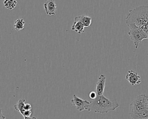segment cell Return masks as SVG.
I'll list each match as a JSON object with an SVG mask.
<instances>
[{"label":"cell","mask_w":148,"mask_h":119,"mask_svg":"<svg viewBox=\"0 0 148 119\" xmlns=\"http://www.w3.org/2000/svg\"><path fill=\"white\" fill-rule=\"evenodd\" d=\"M25 99H21L19 100L17 102V104L14 105V107L15 109L17 111L21 113L23 115L24 113L26 111L25 107Z\"/></svg>","instance_id":"7c38bea8"},{"label":"cell","mask_w":148,"mask_h":119,"mask_svg":"<svg viewBox=\"0 0 148 119\" xmlns=\"http://www.w3.org/2000/svg\"><path fill=\"white\" fill-rule=\"evenodd\" d=\"M130 30L128 33L131 40L134 42L135 48L137 49L139 43L142 41L148 39L147 34L141 28L138 27L133 24L127 25Z\"/></svg>","instance_id":"3957f363"},{"label":"cell","mask_w":148,"mask_h":119,"mask_svg":"<svg viewBox=\"0 0 148 119\" xmlns=\"http://www.w3.org/2000/svg\"><path fill=\"white\" fill-rule=\"evenodd\" d=\"M25 24V22L23 19H19L15 21L14 26L16 31H19L24 29Z\"/></svg>","instance_id":"4fadbf2b"},{"label":"cell","mask_w":148,"mask_h":119,"mask_svg":"<svg viewBox=\"0 0 148 119\" xmlns=\"http://www.w3.org/2000/svg\"><path fill=\"white\" fill-rule=\"evenodd\" d=\"M44 8L47 14L50 16L55 15L57 6L54 0H49L44 4Z\"/></svg>","instance_id":"52a82bcc"},{"label":"cell","mask_w":148,"mask_h":119,"mask_svg":"<svg viewBox=\"0 0 148 119\" xmlns=\"http://www.w3.org/2000/svg\"><path fill=\"white\" fill-rule=\"evenodd\" d=\"M125 78L126 80L133 86L139 85L141 82V77L138 75V73L133 70L128 71L125 76Z\"/></svg>","instance_id":"8992f818"},{"label":"cell","mask_w":148,"mask_h":119,"mask_svg":"<svg viewBox=\"0 0 148 119\" xmlns=\"http://www.w3.org/2000/svg\"><path fill=\"white\" fill-rule=\"evenodd\" d=\"M119 107L116 99L110 100L102 95H97L96 99L91 102L90 111L99 113H106L111 111H114Z\"/></svg>","instance_id":"6da1fadb"},{"label":"cell","mask_w":148,"mask_h":119,"mask_svg":"<svg viewBox=\"0 0 148 119\" xmlns=\"http://www.w3.org/2000/svg\"><path fill=\"white\" fill-rule=\"evenodd\" d=\"M85 26L84 24L79 21H74V23L72 26V30L74 31L76 33H78L79 34H81L82 33L84 32V29Z\"/></svg>","instance_id":"30bf717a"},{"label":"cell","mask_w":148,"mask_h":119,"mask_svg":"<svg viewBox=\"0 0 148 119\" xmlns=\"http://www.w3.org/2000/svg\"><path fill=\"white\" fill-rule=\"evenodd\" d=\"M130 114L132 119H148V110H144L140 112H131Z\"/></svg>","instance_id":"9c48e42d"},{"label":"cell","mask_w":148,"mask_h":119,"mask_svg":"<svg viewBox=\"0 0 148 119\" xmlns=\"http://www.w3.org/2000/svg\"><path fill=\"white\" fill-rule=\"evenodd\" d=\"M1 117H0V118H1V119H3V118L5 119V117H4V116H3V115H2V112H1Z\"/></svg>","instance_id":"d6986e66"},{"label":"cell","mask_w":148,"mask_h":119,"mask_svg":"<svg viewBox=\"0 0 148 119\" xmlns=\"http://www.w3.org/2000/svg\"><path fill=\"white\" fill-rule=\"evenodd\" d=\"M143 28V30L147 34L148 39V23L146 25H145V26H144L143 28Z\"/></svg>","instance_id":"e0dca14e"},{"label":"cell","mask_w":148,"mask_h":119,"mask_svg":"<svg viewBox=\"0 0 148 119\" xmlns=\"http://www.w3.org/2000/svg\"><path fill=\"white\" fill-rule=\"evenodd\" d=\"M106 77L104 75L102 74L98 78V81L96 85V91L97 95H102L103 94L105 87Z\"/></svg>","instance_id":"ba28073f"},{"label":"cell","mask_w":148,"mask_h":119,"mask_svg":"<svg viewBox=\"0 0 148 119\" xmlns=\"http://www.w3.org/2000/svg\"><path fill=\"white\" fill-rule=\"evenodd\" d=\"M25 107L26 110H32V106L31 104L29 103H26L25 105Z\"/></svg>","instance_id":"ac0fdd59"},{"label":"cell","mask_w":148,"mask_h":119,"mask_svg":"<svg viewBox=\"0 0 148 119\" xmlns=\"http://www.w3.org/2000/svg\"><path fill=\"white\" fill-rule=\"evenodd\" d=\"M75 20L81 21L84 24L85 27H89L92 23L91 18L86 15H82L75 17Z\"/></svg>","instance_id":"8fae6325"},{"label":"cell","mask_w":148,"mask_h":119,"mask_svg":"<svg viewBox=\"0 0 148 119\" xmlns=\"http://www.w3.org/2000/svg\"><path fill=\"white\" fill-rule=\"evenodd\" d=\"M4 6L9 10L14 9L17 5L16 0H5L4 2Z\"/></svg>","instance_id":"5bb4252c"},{"label":"cell","mask_w":148,"mask_h":119,"mask_svg":"<svg viewBox=\"0 0 148 119\" xmlns=\"http://www.w3.org/2000/svg\"><path fill=\"white\" fill-rule=\"evenodd\" d=\"M131 112H140L148 110V97L145 94L138 95L131 103Z\"/></svg>","instance_id":"277c9868"},{"label":"cell","mask_w":148,"mask_h":119,"mask_svg":"<svg viewBox=\"0 0 148 119\" xmlns=\"http://www.w3.org/2000/svg\"><path fill=\"white\" fill-rule=\"evenodd\" d=\"M71 103L74 106L77 107V109L80 111H84L86 110L88 111H90V105L91 102L88 101L86 100H84L74 94L73 95V98L71 101Z\"/></svg>","instance_id":"5b68a950"},{"label":"cell","mask_w":148,"mask_h":119,"mask_svg":"<svg viewBox=\"0 0 148 119\" xmlns=\"http://www.w3.org/2000/svg\"><path fill=\"white\" fill-rule=\"evenodd\" d=\"M148 23V6H142L129 12L126 16L127 25L133 24L138 27L143 28Z\"/></svg>","instance_id":"7a4b0ae2"},{"label":"cell","mask_w":148,"mask_h":119,"mask_svg":"<svg viewBox=\"0 0 148 119\" xmlns=\"http://www.w3.org/2000/svg\"><path fill=\"white\" fill-rule=\"evenodd\" d=\"M32 114V110H26L25 111L24 113V114L23 115V116H24V119H32L31 117V115Z\"/></svg>","instance_id":"9a60e30c"},{"label":"cell","mask_w":148,"mask_h":119,"mask_svg":"<svg viewBox=\"0 0 148 119\" xmlns=\"http://www.w3.org/2000/svg\"><path fill=\"white\" fill-rule=\"evenodd\" d=\"M97 96V92H94V91L90 92L89 94V97L92 100L96 99Z\"/></svg>","instance_id":"2e32d148"}]
</instances>
